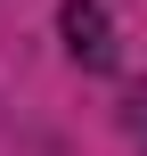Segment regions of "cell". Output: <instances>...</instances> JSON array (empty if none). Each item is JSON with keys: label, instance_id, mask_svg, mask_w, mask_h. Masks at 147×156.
Returning a JSON list of instances; mask_svg holds the SVG:
<instances>
[{"label": "cell", "instance_id": "1", "mask_svg": "<svg viewBox=\"0 0 147 156\" xmlns=\"http://www.w3.org/2000/svg\"><path fill=\"white\" fill-rule=\"evenodd\" d=\"M65 49H74V66H90V74L115 66V33H106V8H98V0H65Z\"/></svg>", "mask_w": 147, "mask_h": 156}, {"label": "cell", "instance_id": "2", "mask_svg": "<svg viewBox=\"0 0 147 156\" xmlns=\"http://www.w3.org/2000/svg\"><path fill=\"white\" fill-rule=\"evenodd\" d=\"M123 115H131V140L147 148V90H131V99H123Z\"/></svg>", "mask_w": 147, "mask_h": 156}]
</instances>
